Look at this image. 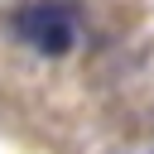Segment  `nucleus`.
<instances>
[{"mask_svg": "<svg viewBox=\"0 0 154 154\" xmlns=\"http://www.w3.org/2000/svg\"><path fill=\"white\" fill-rule=\"evenodd\" d=\"M14 34H19L34 53L63 58V53H72V43H77V14H72L63 0H29V5L14 10Z\"/></svg>", "mask_w": 154, "mask_h": 154, "instance_id": "1", "label": "nucleus"}]
</instances>
